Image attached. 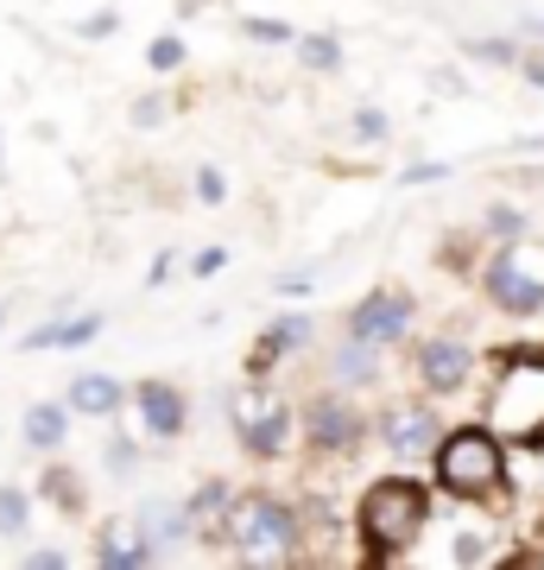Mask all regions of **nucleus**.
<instances>
[{
	"instance_id": "nucleus-1",
	"label": "nucleus",
	"mask_w": 544,
	"mask_h": 570,
	"mask_svg": "<svg viewBox=\"0 0 544 570\" xmlns=\"http://www.w3.org/2000/svg\"><path fill=\"white\" fill-rule=\"evenodd\" d=\"M424 520H431V494H424V482H412V475H386V482H374L362 501V539L374 558H393L399 546H412L424 532Z\"/></svg>"
},
{
	"instance_id": "nucleus-2",
	"label": "nucleus",
	"mask_w": 544,
	"mask_h": 570,
	"mask_svg": "<svg viewBox=\"0 0 544 570\" xmlns=\"http://www.w3.org/2000/svg\"><path fill=\"white\" fill-rule=\"evenodd\" d=\"M506 475V456H501V438L482 425H463L449 431L444 450H437V482L456 494H494Z\"/></svg>"
},
{
	"instance_id": "nucleus-3",
	"label": "nucleus",
	"mask_w": 544,
	"mask_h": 570,
	"mask_svg": "<svg viewBox=\"0 0 544 570\" xmlns=\"http://www.w3.org/2000/svg\"><path fill=\"white\" fill-rule=\"evenodd\" d=\"M222 532H228V546L241 551V558L266 564V558L291 551V539H298V513L285 508V501H273V494H247L241 508H228V527H216V539H222Z\"/></svg>"
},
{
	"instance_id": "nucleus-4",
	"label": "nucleus",
	"mask_w": 544,
	"mask_h": 570,
	"mask_svg": "<svg viewBox=\"0 0 544 570\" xmlns=\"http://www.w3.org/2000/svg\"><path fill=\"white\" fill-rule=\"evenodd\" d=\"M487 298L513 317H532L544 305V247L525 242V247H506L501 261L487 266Z\"/></svg>"
},
{
	"instance_id": "nucleus-5",
	"label": "nucleus",
	"mask_w": 544,
	"mask_h": 570,
	"mask_svg": "<svg viewBox=\"0 0 544 570\" xmlns=\"http://www.w3.org/2000/svg\"><path fill=\"white\" fill-rule=\"evenodd\" d=\"M228 412H235V425H241V444L254 450V456H279V450L291 444V412H285V406H266L254 387L235 393V400H228Z\"/></svg>"
},
{
	"instance_id": "nucleus-6",
	"label": "nucleus",
	"mask_w": 544,
	"mask_h": 570,
	"mask_svg": "<svg viewBox=\"0 0 544 570\" xmlns=\"http://www.w3.org/2000/svg\"><path fill=\"white\" fill-rule=\"evenodd\" d=\"M405 324H412L405 292H374V298L348 311V336H362V343H393V336H405Z\"/></svg>"
},
{
	"instance_id": "nucleus-7",
	"label": "nucleus",
	"mask_w": 544,
	"mask_h": 570,
	"mask_svg": "<svg viewBox=\"0 0 544 570\" xmlns=\"http://www.w3.org/2000/svg\"><path fill=\"white\" fill-rule=\"evenodd\" d=\"M304 425H310V444L317 450H348L362 438V412L348 406V400H317Z\"/></svg>"
},
{
	"instance_id": "nucleus-8",
	"label": "nucleus",
	"mask_w": 544,
	"mask_h": 570,
	"mask_svg": "<svg viewBox=\"0 0 544 570\" xmlns=\"http://www.w3.org/2000/svg\"><path fill=\"white\" fill-rule=\"evenodd\" d=\"M380 438H386V450H399V456H424L431 438H437V419L424 406H399V412L380 419Z\"/></svg>"
},
{
	"instance_id": "nucleus-9",
	"label": "nucleus",
	"mask_w": 544,
	"mask_h": 570,
	"mask_svg": "<svg viewBox=\"0 0 544 570\" xmlns=\"http://www.w3.org/2000/svg\"><path fill=\"white\" fill-rule=\"evenodd\" d=\"M468 367H475V355H468L463 343H449V336L424 343V355H418V374H424V381H431L437 393L463 387V381H468Z\"/></svg>"
},
{
	"instance_id": "nucleus-10",
	"label": "nucleus",
	"mask_w": 544,
	"mask_h": 570,
	"mask_svg": "<svg viewBox=\"0 0 544 570\" xmlns=\"http://www.w3.org/2000/svg\"><path fill=\"white\" fill-rule=\"evenodd\" d=\"M140 412H146V431H152V438H178L184 431V400H178V387H165V381H146L140 387Z\"/></svg>"
},
{
	"instance_id": "nucleus-11",
	"label": "nucleus",
	"mask_w": 544,
	"mask_h": 570,
	"mask_svg": "<svg viewBox=\"0 0 544 570\" xmlns=\"http://www.w3.org/2000/svg\"><path fill=\"white\" fill-rule=\"evenodd\" d=\"M70 412H82V419H108V412H121V381H108V374H82V381H70Z\"/></svg>"
},
{
	"instance_id": "nucleus-12",
	"label": "nucleus",
	"mask_w": 544,
	"mask_h": 570,
	"mask_svg": "<svg viewBox=\"0 0 544 570\" xmlns=\"http://www.w3.org/2000/svg\"><path fill=\"white\" fill-rule=\"evenodd\" d=\"M101 336V317H70V324H44V330H26L20 348H82V343H96Z\"/></svg>"
},
{
	"instance_id": "nucleus-13",
	"label": "nucleus",
	"mask_w": 544,
	"mask_h": 570,
	"mask_svg": "<svg viewBox=\"0 0 544 570\" xmlns=\"http://www.w3.org/2000/svg\"><path fill=\"white\" fill-rule=\"evenodd\" d=\"M184 532H190V508H171V501H146L140 508V539L152 551L171 546V539H184Z\"/></svg>"
},
{
	"instance_id": "nucleus-14",
	"label": "nucleus",
	"mask_w": 544,
	"mask_h": 570,
	"mask_svg": "<svg viewBox=\"0 0 544 570\" xmlns=\"http://www.w3.org/2000/svg\"><path fill=\"white\" fill-rule=\"evenodd\" d=\"M63 425H70V412H63V406H32V412H26V444H32V450H58L63 444Z\"/></svg>"
},
{
	"instance_id": "nucleus-15",
	"label": "nucleus",
	"mask_w": 544,
	"mask_h": 570,
	"mask_svg": "<svg viewBox=\"0 0 544 570\" xmlns=\"http://www.w3.org/2000/svg\"><path fill=\"white\" fill-rule=\"evenodd\" d=\"M329 374H343V381H374V343L348 336V343L329 355Z\"/></svg>"
},
{
	"instance_id": "nucleus-16",
	"label": "nucleus",
	"mask_w": 544,
	"mask_h": 570,
	"mask_svg": "<svg viewBox=\"0 0 544 570\" xmlns=\"http://www.w3.org/2000/svg\"><path fill=\"white\" fill-rule=\"evenodd\" d=\"M310 343V317H279V324L266 330L260 355H285V348H304Z\"/></svg>"
},
{
	"instance_id": "nucleus-17",
	"label": "nucleus",
	"mask_w": 544,
	"mask_h": 570,
	"mask_svg": "<svg viewBox=\"0 0 544 570\" xmlns=\"http://www.w3.org/2000/svg\"><path fill=\"white\" fill-rule=\"evenodd\" d=\"M298 58L310 63V70H336V63H343V45L336 39H298Z\"/></svg>"
},
{
	"instance_id": "nucleus-18",
	"label": "nucleus",
	"mask_w": 544,
	"mask_h": 570,
	"mask_svg": "<svg viewBox=\"0 0 544 570\" xmlns=\"http://www.w3.org/2000/svg\"><path fill=\"white\" fill-rule=\"evenodd\" d=\"M26 513H32V501L20 489H0V532H26Z\"/></svg>"
},
{
	"instance_id": "nucleus-19",
	"label": "nucleus",
	"mask_w": 544,
	"mask_h": 570,
	"mask_svg": "<svg viewBox=\"0 0 544 570\" xmlns=\"http://www.w3.org/2000/svg\"><path fill=\"white\" fill-rule=\"evenodd\" d=\"M487 228H494L501 242H520V235H525V216H520L513 204H487Z\"/></svg>"
},
{
	"instance_id": "nucleus-20",
	"label": "nucleus",
	"mask_w": 544,
	"mask_h": 570,
	"mask_svg": "<svg viewBox=\"0 0 544 570\" xmlns=\"http://www.w3.org/2000/svg\"><path fill=\"white\" fill-rule=\"evenodd\" d=\"M216 513H228V489L222 482H202L197 501H190V520H216Z\"/></svg>"
},
{
	"instance_id": "nucleus-21",
	"label": "nucleus",
	"mask_w": 544,
	"mask_h": 570,
	"mask_svg": "<svg viewBox=\"0 0 544 570\" xmlns=\"http://www.w3.org/2000/svg\"><path fill=\"white\" fill-rule=\"evenodd\" d=\"M44 494H51L58 508H77V501H82V489H77V475H70V469H51V475H44Z\"/></svg>"
},
{
	"instance_id": "nucleus-22",
	"label": "nucleus",
	"mask_w": 544,
	"mask_h": 570,
	"mask_svg": "<svg viewBox=\"0 0 544 570\" xmlns=\"http://www.w3.org/2000/svg\"><path fill=\"white\" fill-rule=\"evenodd\" d=\"M247 39H260V45H291V26L285 20H241Z\"/></svg>"
},
{
	"instance_id": "nucleus-23",
	"label": "nucleus",
	"mask_w": 544,
	"mask_h": 570,
	"mask_svg": "<svg viewBox=\"0 0 544 570\" xmlns=\"http://www.w3.org/2000/svg\"><path fill=\"white\" fill-rule=\"evenodd\" d=\"M146 63H152V70H178V63H184V45H178V39H152Z\"/></svg>"
},
{
	"instance_id": "nucleus-24",
	"label": "nucleus",
	"mask_w": 544,
	"mask_h": 570,
	"mask_svg": "<svg viewBox=\"0 0 544 570\" xmlns=\"http://www.w3.org/2000/svg\"><path fill=\"white\" fill-rule=\"evenodd\" d=\"M197 197H202V204H222V197H228V178L216 171V165H202V171H197Z\"/></svg>"
},
{
	"instance_id": "nucleus-25",
	"label": "nucleus",
	"mask_w": 544,
	"mask_h": 570,
	"mask_svg": "<svg viewBox=\"0 0 544 570\" xmlns=\"http://www.w3.org/2000/svg\"><path fill=\"white\" fill-rule=\"evenodd\" d=\"M165 115H171V108H165V96H140V102H133V127H159Z\"/></svg>"
},
{
	"instance_id": "nucleus-26",
	"label": "nucleus",
	"mask_w": 544,
	"mask_h": 570,
	"mask_svg": "<svg viewBox=\"0 0 544 570\" xmlns=\"http://www.w3.org/2000/svg\"><path fill=\"white\" fill-rule=\"evenodd\" d=\"M355 134H362V140H386V115L380 108H362V115H355Z\"/></svg>"
},
{
	"instance_id": "nucleus-27",
	"label": "nucleus",
	"mask_w": 544,
	"mask_h": 570,
	"mask_svg": "<svg viewBox=\"0 0 544 570\" xmlns=\"http://www.w3.org/2000/svg\"><path fill=\"white\" fill-rule=\"evenodd\" d=\"M468 51H475L482 63H513V45L506 39H482V45H468Z\"/></svg>"
},
{
	"instance_id": "nucleus-28",
	"label": "nucleus",
	"mask_w": 544,
	"mask_h": 570,
	"mask_svg": "<svg viewBox=\"0 0 544 570\" xmlns=\"http://www.w3.org/2000/svg\"><path fill=\"white\" fill-rule=\"evenodd\" d=\"M475 558H487V539L482 532H463V539H456V564H475Z\"/></svg>"
},
{
	"instance_id": "nucleus-29",
	"label": "nucleus",
	"mask_w": 544,
	"mask_h": 570,
	"mask_svg": "<svg viewBox=\"0 0 544 570\" xmlns=\"http://www.w3.org/2000/svg\"><path fill=\"white\" fill-rule=\"evenodd\" d=\"M121 26V13H96V20H82V39H108Z\"/></svg>"
},
{
	"instance_id": "nucleus-30",
	"label": "nucleus",
	"mask_w": 544,
	"mask_h": 570,
	"mask_svg": "<svg viewBox=\"0 0 544 570\" xmlns=\"http://www.w3.org/2000/svg\"><path fill=\"white\" fill-rule=\"evenodd\" d=\"M32 564H39V570H63V564H70V551H58V546H39V551H32Z\"/></svg>"
},
{
	"instance_id": "nucleus-31",
	"label": "nucleus",
	"mask_w": 544,
	"mask_h": 570,
	"mask_svg": "<svg viewBox=\"0 0 544 570\" xmlns=\"http://www.w3.org/2000/svg\"><path fill=\"white\" fill-rule=\"evenodd\" d=\"M437 178H449V165H412L405 171V184H437Z\"/></svg>"
},
{
	"instance_id": "nucleus-32",
	"label": "nucleus",
	"mask_w": 544,
	"mask_h": 570,
	"mask_svg": "<svg viewBox=\"0 0 544 570\" xmlns=\"http://www.w3.org/2000/svg\"><path fill=\"white\" fill-rule=\"evenodd\" d=\"M108 469H133V444H127V438H115V444H108Z\"/></svg>"
},
{
	"instance_id": "nucleus-33",
	"label": "nucleus",
	"mask_w": 544,
	"mask_h": 570,
	"mask_svg": "<svg viewBox=\"0 0 544 570\" xmlns=\"http://www.w3.org/2000/svg\"><path fill=\"white\" fill-rule=\"evenodd\" d=\"M520 70H525L532 82H544V58H520Z\"/></svg>"
},
{
	"instance_id": "nucleus-34",
	"label": "nucleus",
	"mask_w": 544,
	"mask_h": 570,
	"mask_svg": "<svg viewBox=\"0 0 544 570\" xmlns=\"http://www.w3.org/2000/svg\"><path fill=\"white\" fill-rule=\"evenodd\" d=\"M525 39H544V20H525Z\"/></svg>"
},
{
	"instance_id": "nucleus-35",
	"label": "nucleus",
	"mask_w": 544,
	"mask_h": 570,
	"mask_svg": "<svg viewBox=\"0 0 544 570\" xmlns=\"http://www.w3.org/2000/svg\"><path fill=\"white\" fill-rule=\"evenodd\" d=\"M0 324H7V305H0Z\"/></svg>"
}]
</instances>
